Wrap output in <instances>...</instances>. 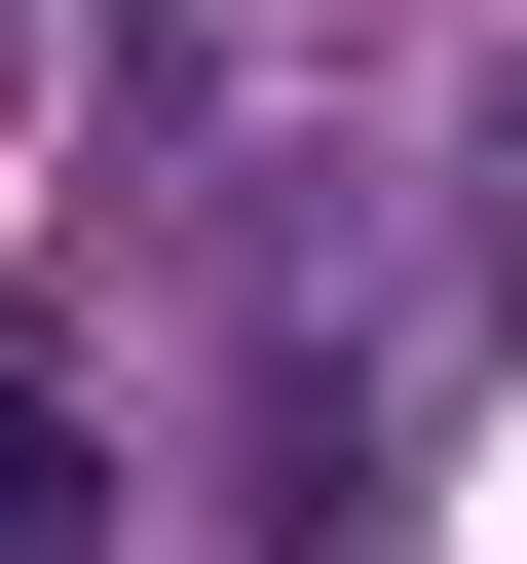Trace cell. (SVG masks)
<instances>
[{"label": "cell", "instance_id": "obj_1", "mask_svg": "<svg viewBox=\"0 0 527 564\" xmlns=\"http://www.w3.org/2000/svg\"><path fill=\"white\" fill-rule=\"evenodd\" d=\"M0 564H114V452H76V377H0Z\"/></svg>", "mask_w": 527, "mask_h": 564}]
</instances>
